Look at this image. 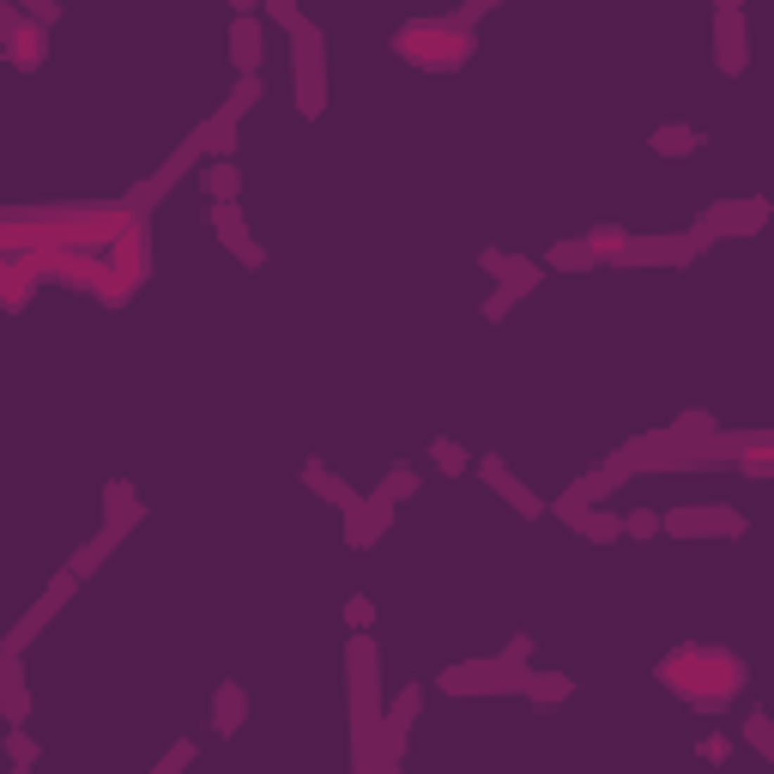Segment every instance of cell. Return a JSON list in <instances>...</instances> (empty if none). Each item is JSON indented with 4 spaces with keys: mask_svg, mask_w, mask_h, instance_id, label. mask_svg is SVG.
<instances>
[{
    "mask_svg": "<svg viewBox=\"0 0 774 774\" xmlns=\"http://www.w3.org/2000/svg\"><path fill=\"white\" fill-rule=\"evenodd\" d=\"M690 139H696V134H683V127H678V134H659V152H690Z\"/></svg>",
    "mask_w": 774,
    "mask_h": 774,
    "instance_id": "cell-1",
    "label": "cell"
}]
</instances>
